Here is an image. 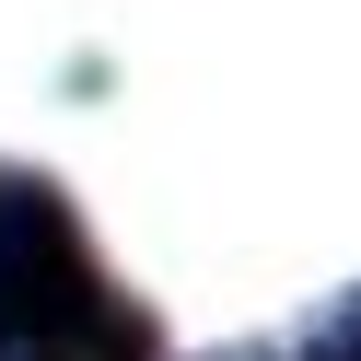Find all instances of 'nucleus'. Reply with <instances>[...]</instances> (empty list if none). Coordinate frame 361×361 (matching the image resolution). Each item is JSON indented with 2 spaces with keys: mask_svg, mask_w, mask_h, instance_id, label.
Segmentation results:
<instances>
[{
  "mask_svg": "<svg viewBox=\"0 0 361 361\" xmlns=\"http://www.w3.org/2000/svg\"><path fill=\"white\" fill-rule=\"evenodd\" d=\"M0 361H152L140 314L35 175H0Z\"/></svg>",
  "mask_w": 361,
  "mask_h": 361,
  "instance_id": "f257e3e1",
  "label": "nucleus"
},
{
  "mask_svg": "<svg viewBox=\"0 0 361 361\" xmlns=\"http://www.w3.org/2000/svg\"><path fill=\"white\" fill-rule=\"evenodd\" d=\"M303 361H361V303H338V314H326V338H314Z\"/></svg>",
  "mask_w": 361,
  "mask_h": 361,
  "instance_id": "f03ea898",
  "label": "nucleus"
}]
</instances>
